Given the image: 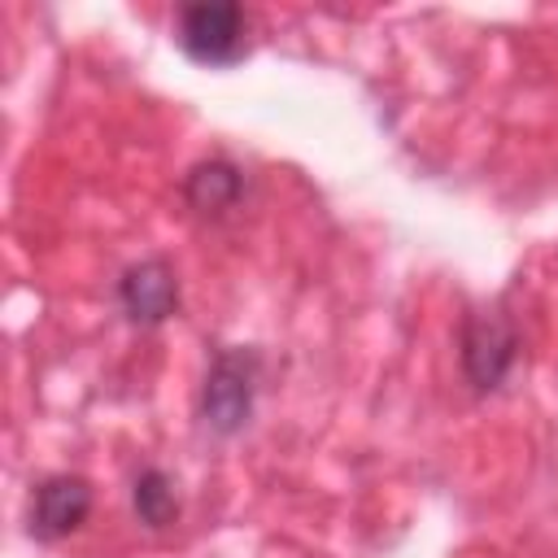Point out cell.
I'll return each mask as SVG.
<instances>
[{"instance_id":"cell-1","label":"cell","mask_w":558,"mask_h":558,"mask_svg":"<svg viewBox=\"0 0 558 558\" xmlns=\"http://www.w3.org/2000/svg\"><path fill=\"white\" fill-rule=\"evenodd\" d=\"M179 48L201 65H235L248 52V17L240 4L201 0L179 9Z\"/></svg>"},{"instance_id":"cell-2","label":"cell","mask_w":558,"mask_h":558,"mask_svg":"<svg viewBox=\"0 0 558 558\" xmlns=\"http://www.w3.org/2000/svg\"><path fill=\"white\" fill-rule=\"evenodd\" d=\"M257 353L253 349H222L205 375V388H201V418L231 436L248 423L253 414V397H257Z\"/></svg>"},{"instance_id":"cell-3","label":"cell","mask_w":558,"mask_h":558,"mask_svg":"<svg viewBox=\"0 0 558 558\" xmlns=\"http://www.w3.org/2000/svg\"><path fill=\"white\" fill-rule=\"evenodd\" d=\"M519 353V336L501 314H475L462 327V371L475 388H497Z\"/></svg>"},{"instance_id":"cell-4","label":"cell","mask_w":558,"mask_h":558,"mask_svg":"<svg viewBox=\"0 0 558 558\" xmlns=\"http://www.w3.org/2000/svg\"><path fill=\"white\" fill-rule=\"evenodd\" d=\"M87 510H92V484L83 475H48L31 493L26 523H31V536L61 541L87 519Z\"/></svg>"},{"instance_id":"cell-5","label":"cell","mask_w":558,"mask_h":558,"mask_svg":"<svg viewBox=\"0 0 558 558\" xmlns=\"http://www.w3.org/2000/svg\"><path fill=\"white\" fill-rule=\"evenodd\" d=\"M118 301L131 323H166L179 305V279L161 257L135 262L118 283Z\"/></svg>"},{"instance_id":"cell-6","label":"cell","mask_w":558,"mask_h":558,"mask_svg":"<svg viewBox=\"0 0 558 558\" xmlns=\"http://www.w3.org/2000/svg\"><path fill=\"white\" fill-rule=\"evenodd\" d=\"M240 192H244V179H240V170H235L231 161H201V166L187 174V201H192V209H201V214H222V209H231V205L240 201Z\"/></svg>"},{"instance_id":"cell-7","label":"cell","mask_w":558,"mask_h":558,"mask_svg":"<svg viewBox=\"0 0 558 558\" xmlns=\"http://www.w3.org/2000/svg\"><path fill=\"white\" fill-rule=\"evenodd\" d=\"M131 506L140 514L144 527H170L179 519V493H174V480L161 471V466H144L131 484Z\"/></svg>"}]
</instances>
